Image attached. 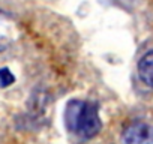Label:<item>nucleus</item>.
<instances>
[{
  "mask_svg": "<svg viewBox=\"0 0 153 144\" xmlns=\"http://www.w3.org/2000/svg\"><path fill=\"white\" fill-rule=\"evenodd\" d=\"M65 122L72 134L81 138H93L102 128L98 107L93 102L80 99H74L68 104Z\"/></svg>",
  "mask_w": 153,
  "mask_h": 144,
  "instance_id": "nucleus-1",
  "label": "nucleus"
},
{
  "mask_svg": "<svg viewBox=\"0 0 153 144\" xmlns=\"http://www.w3.org/2000/svg\"><path fill=\"white\" fill-rule=\"evenodd\" d=\"M122 144H153V125L144 120L132 122L122 134Z\"/></svg>",
  "mask_w": 153,
  "mask_h": 144,
  "instance_id": "nucleus-2",
  "label": "nucleus"
},
{
  "mask_svg": "<svg viewBox=\"0 0 153 144\" xmlns=\"http://www.w3.org/2000/svg\"><path fill=\"white\" fill-rule=\"evenodd\" d=\"M18 38V26L6 12L0 11V51L8 50Z\"/></svg>",
  "mask_w": 153,
  "mask_h": 144,
  "instance_id": "nucleus-3",
  "label": "nucleus"
},
{
  "mask_svg": "<svg viewBox=\"0 0 153 144\" xmlns=\"http://www.w3.org/2000/svg\"><path fill=\"white\" fill-rule=\"evenodd\" d=\"M138 75L141 81L153 89V51L146 53L138 62Z\"/></svg>",
  "mask_w": 153,
  "mask_h": 144,
  "instance_id": "nucleus-4",
  "label": "nucleus"
},
{
  "mask_svg": "<svg viewBox=\"0 0 153 144\" xmlns=\"http://www.w3.org/2000/svg\"><path fill=\"white\" fill-rule=\"evenodd\" d=\"M14 81H15V77L12 75V72L8 68L0 69V86H2V87H8Z\"/></svg>",
  "mask_w": 153,
  "mask_h": 144,
  "instance_id": "nucleus-5",
  "label": "nucleus"
}]
</instances>
